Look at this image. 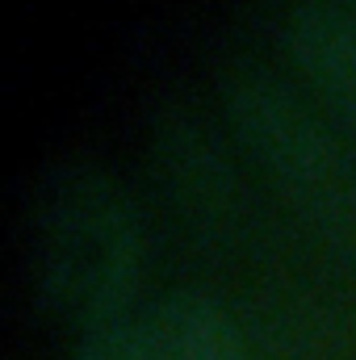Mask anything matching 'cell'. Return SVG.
<instances>
[{
    "label": "cell",
    "instance_id": "obj_2",
    "mask_svg": "<svg viewBox=\"0 0 356 360\" xmlns=\"http://www.w3.org/2000/svg\"><path fill=\"white\" fill-rule=\"evenodd\" d=\"M222 109L252 151V160L276 176V184L323 214H336L352 193V168L336 134L285 89L268 68L235 59L218 72Z\"/></svg>",
    "mask_w": 356,
    "mask_h": 360
},
{
    "label": "cell",
    "instance_id": "obj_1",
    "mask_svg": "<svg viewBox=\"0 0 356 360\" xmlns=\"http://www.w3.org/2000/svg\"><path fill=\"white\" fill-rule=\"evenodd\" d=\"M143 264V222L101 164L63 160L34 188L30 272L38 297L80 327L126 314Z\"/></svg>",
    "mask_w": 356,
    "mask_h": 360
},
{
    "label": "cell",
    "instance_id": "obj_3",
    "mask_svg": "<svg viewBox=\"0 0 356 360\" xmlns=\"http://www.w3.org/2000/svg\"><path fill=\"white\" fill-rule=\"evenodd\" d=\"M151 151H155V168L164 176V188L177 197V205L189 218L214 226L235 214V201H239L235 172H231L218 139L189 109L164 105L155 113Z\"/></svg>",
    "mask_w": 356,
    "mask_h": 360
},
{
    "label": "cell",
    "instance_id": "obj_6",
    "mask_svg": "<svg viewBox=\"0 0 356 360\" xmlns=\"http://www.w3.org/2000/svg\"><path fill=\"white\" fill-rule=\"evenodd\" d=\"M72 360H151L143 319L134 323V319L117 314V319H105V323L84 327Z\"/></svg>",
    "mask_w": 356,
    "mask_h": 360
},
{
    "label": "cell",
    "instance_id": "obj_4",
    "mask_svg": "<svg viewBox=\"0 0 356 360\" xmlns=\"http://www.w3.org/2000/svg\"><path fill=\"white\" fill-rule=\"evenodd\" d=\"M285 42L306 80L348 122H356V13L331 0H306L289 13Z\"/></svg>",
    "mask_w": 356,
    "mask_h": 360
},
{
    "label": "cell",
    "instance_id": "obj_5",
    "mask_svg": "<svg viewBox=\"0 0 356 360\" xmlns=\"http://www.w3.org/2000/svg\"><path fill=\"white\" fill-rule=\"evenodd\" d=\"M143 331L151 360H248L235 319L205 293L180 289L160 297L147 310Z\"/></svg>",
    "mask_w": 356,
    "mask_h": 360
}]
</instances>
